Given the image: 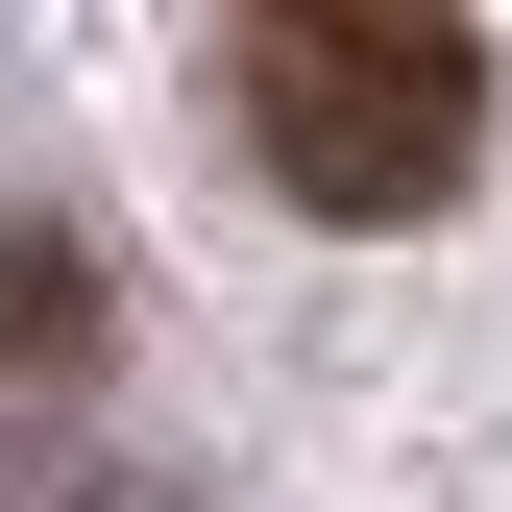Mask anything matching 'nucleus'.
<instances>
[{
  "label": "nucleus",
  "instance_id": "obj_3",
  "mask_svg": "<svg viewBox=\"0 0 512 512\" xmlns=\"http://www.w3.org/2000/svg\"><path fill=\"white\" fill-rule=\"evenodd\" d=\"M0 512H171V488H122V464H74V439H0Z\"/></svg>",
  "mask_w": 512,
  "mask_h": 512
},
{
  "label": "nucleus",
  "instance_id": "obj_2",
  "mask_svg": "<svg viewBox=\"0 0 512 512\" xmlns=\"http://www.w3.org/2000/svg\"><path fill=\"white\" fill-rule=\"evenodd\" d=\"M0 366H98V269H74V244H0Z\"/></svg>",
  "mask_w": 512,
  "mask_h": 512
},
{
  "label": "nucleus",
  "instance_id": "obj_1",
  "mask_svg": "<svg viewBox=\"0 0 512 512\" xmlns=\"http://www.w3.org/2000/svg\"><path fill=\"white\" fill-rule=\"evenodd\" d=\"M220 98H244V147H269L293 220H439L464 147H488V49L415 25V0H269L220 49Z\"/></svg>",
  "mask_w": 512,
  "mask_h": 512
}]
</instances>
